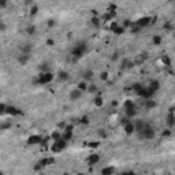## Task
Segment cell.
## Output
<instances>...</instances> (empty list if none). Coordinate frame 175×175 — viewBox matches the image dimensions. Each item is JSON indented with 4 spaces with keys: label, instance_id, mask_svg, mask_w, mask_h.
<instances>
[{
    "label": "cell",
    "instance_id": "17",
    "mask_svg": "<svg viewBox=\"0 0 175 175\" xmlns=\"http://www.w3.org/2000/svg\"><path fill=\"white\" fill-rule=\"evenodd\" d=\"M29 59H30V55H25V53H21V55L18 56V62L21 63L22 66H25L26 63L29 62Z\"/></svg>",
    "mask_w": 175,
    "mask_h": 175
},
{
    "label": "cell",
    "instance_id": "30",
    "mask_svg": "<svg viewBox=\"0 0 175 175\" xmlns=\"http://www.w3.org/2000/svg\"><path fill=\"white\" fill-rule=\"evenodd\" d=\"M133 107H135V105H134V103L131 101V100H126V101L123 103V108H124V109L133 108Z\"/></svg>",
    "mask_w": 175,
    "mask_h": 175
},
{
    "label": "cell",
    "instance_id": "40",
    "mask_svg": "<svg viewBox=\"0 0 175 175\" xmlns=\"http://www.w3.org/2000/svg\"><path fill=\"white\" fill-rule=\"evenodd\" d=\"M164 29L165 30H172V25L170 22H167V23H164Z\"/></svg>",
    "mask_w": 175,
    "mask_h": 175
},
{
    "label": "cell",
    "instance_id": "31",
    "mask_svg": "<svg viewBox=\"0 0 175 175\" xmlns=\"http://www.w3.org/2000/svg\"><path fill=\"white\" fill-rule=\"evenodd\" d=\"M124 30H126V29H123L122 26H118V27L113 30V33H115L116 36H120V34H123V33H124Z\"/></svg>",
    "mask_w": 175,
    "mask_h": 175
},
{
    "label": "cell",
    "instance_id": "36",
    "mask_svg": "<svg viewBox=\"0 0 175 175\" xmlns=\"http://www.w3.org/2000/svg\"><path fill=\"white\" fill-rule=\"evenodd\" d=\"M131 25H133V22H130L129 19H124L122 27H123V29H126V27H131Z\"/></svg>",
    "mask_w": 175,
    "mask_h": 175
},
{
    "label": "cell",
    "instance_id": "27",
    "mask_svg": "<svg viewBox=\"0 0 175 175\" xmlns=\"http://www.w3.org/2000/svg\"><path fill=\"white\" fill-rule=\"evenodd\" d=\"M156 107V101L153 98H148L146 100V108H154Z\"/></svg>",
    "mask_w": 175,
    "mask_h": 175
},
{
    "label": "cell",
    "instance_id": "48",
    "mask_svg": "<svg viewBox=\"0 0 175 175\" xmlns=\"http://www.w3.org/2000/svg\"><path fill=\"white\" fill-rule=\"evenodd\" d=\"M77 175H85V174H83V172H78Z\"/></svg>",
    "mask_w": 175,
    "mask_h": 175
},
{
    "label": "cell",
    "instance_id": "8",
    "mask_svg": "<svg viewBox=\"0 0 175 175\" xmlns=\"http://www.w3.org/2000/svg\"><path fill=\"white\" fill-rule=\"evenodd\" d=\"M41 142H42V138H41V135H38V134H33V135H30L27 138V144L29 145H37V144H41Z\"/></svg>",
    "mask_w": 175,
    "mask_h": 175
},
{
    "label": "cell",
    "instance_id": "24",
    "mask_svg": "<svg viewBox=\"0 0 175 175\" xmlns=\"http://www.w3.org/2000/svg\"><path fill=\"white\" fill-rule=\"evenodd\" d=\"M77 89H79V90L83 93L85 90H88V82H85V81L79 82V83H78V86H77Z\"/></svg>",
    "mask_w": 175,
    "mask_h": 175
},
{
    "label": "cell",
    "instance_id": "21",
    "mask_svg": "<svg viewBox=\"0 0 175 175\" xmlns=\"http://www.w3.org/2000/svg\"><path fill=\"white\" fill-rule=\"evenodd\" d=\"M161 63L164 64V67H170L171 66V59L168 55H163L161 56Z\"/></svg>",
    "mask_w": 175,
    "mask_h": 175
},
{
    "label": "cell",
    "instance_id": "28",
    "mask_svg": "<svg viewBox=\"0 0 175 175\" xmlns=\"http://www.w3.org/2000/svg\"><path fill=\"white\" fill-rule=\"evenodd\" d=\"M161 40H163V38H161L160 36H153V37H152V42H153V45H160V44H161Z\"/></svg>",
    "mask_w": 175,
    "mask_h": 175
},
{
    "label": "cell",
    "instance_id": "22",
    "mask_svg": "<svg viewBox=\"0 0 175 175\" xmlns=\"http://www.w3.org/2000/svg\"><path fill=\"white\" fill-rule=\"evenodd\" d=\"M21 53H25V55H30V52H31V45L30 44H26V45H23L21 48Z\"/></svg>",
    "mask_w": 175,
    "mask_h": 175
},
{
    "label": "cell",
    "instance_id": "43",
    "mask_svg": "<svg viewBox=\"0 0 175 175\" xmlns=\"http://www.w3.org/2000/svg\"><path fill=\"white\" fill-rule=\"evenodd\" d=\"M163 135H165V137H167V135H171V130L170 129L164 130V131H163Z\"/></svg>",
    "mask_w": 175,
    "mask_h": 175
},
{
    "label": "cell",
    "instance_id": "15",
    "mask_svg": "<svg viewBox=\"0 0 175 175\" xmlns=\"http://www.w3.org/2000/svg\"><path fill=\"white\" fill-rule=\"evenodd\" d=\"M90 23H92V26H94V27H100V26H101V18L98 15H93L92 18H90Z\"/></svg>",
    "mask_w": 175,
    "mask_h": 175
},
{
    "label": "cell",
    "instance_id": "2",
    "mask_svg": "<svg viewBox=\"0 0 175 175\" xmlns=\"http://www.w3.org/2000/svg\"><path fill=\"white\" fill-rule=\"evenodd\" d=\"M53 81V74L51 71H45V72H41L37 79L34 81V83H40V85H46V83H49Z\"/></svg>",
    "mask_w": 175,
    "mask_h": 175
},
{
    "label": "cell",
    "instance_id": "19",
    "mask_svg": "<svg viewBox=\"0 0 175 175\" xmlns=\"http://www.w3.org/2000/svg\"><path fill=\"white\" fill-rule=\"evenodd\" d=\"M113 172H115V168L111 165H107L101 170V175H113Z\"/></svg>",
    "mask_w": 175,
    "mask_h": 175
},
{
    "label": "cell",
    "instance_id": "38",
    "mask_svg": "<svg viewBox=\"0 0 175 175\" xmlns=\"http://www.w3.org/2000/svg\"><path fill=\"white\" fill-rule=\"evenodd\" d=\"M5 109H7V105L3 103H0V115H3V113H5Z\"/></svg>",
    "mask_w": 175,
    "mask_h": 175
},
{
    "label": "cell",
    "instance_id": "39",
    "mask_svg": "<svg viewBox=\"0 0 175 175\" xmlns=\"http://www.w3.org/2000/svg\"><path fill=\"white\" fill-rule=\"evenodd\" d=\"M37 11H38V7H37V5H31V8H30V14H31V15H36Z\"/></svg>",
    "mask_w": 175,
    "mask_h": 175
},
{
    "label": "cell",
    "instance_id": "46",
    "mask_svg": "<svg viewBox=\"0 0 175 175\" xmlns=\"http://www.w3.org/2000/svg\"><path fill=\"white\" fill-rule=\"evenodd\" d=\"M97 134H100L101 137H105V135H107V134L104 133V130H98V131H97Z\"/></svg>",
    "mask_w": 175,
    "mask_h": 175
},
{
    "label": "cell",
    "instance_id": "29",
    "mask_svg": "<svg viewBox=\"0 0 175 175\" xmlns=\"http://www.w3.org/2000/svg\"><path fill=\"white\" fill-rule=\"evenodd\" d=\"M51 138L53 139V141H57V139H60V138H62V134L59 133V131H52Z\"/></svg>",
    "mask_w": 175,
    "mask_h": 175
},
{
    "label": "cell",
    "instance_id": "26",
    "mask_svg": "<svg viewBox=\"0 0 175 175\" xmlns=\"http://www.w3.org/2000/svg\"><path fill=\"white\" fill-rule=\"evenodd\" d=\"M26 33H27V34H34V33H36V26L34 25H29L27 26V27H26Z\"/></svg>",
    "mask_w": 175,
    "mask_h": 175
},
{
    "label": "cell",
    "instance_id": "42",
    "mask_svg": "<svg viewBox=\"0 0 175 175\" xmlns=\"http://www.w3.org/2000/svg\"><path fill=\"white\" fill-rule=\"evenodd\" d=\"M122 175H135V172L134 171H124V172H122Z\"/></svg>",
    "mask_w": 175,
    "mask_h": 175
},
{
    "label": "cell",
    "instance_id": "35",
    "mask_svg": "<svg viewBox=\"0 0 175 175\" xmlns=\"http://www.w3.org/2000/svg\"><path fill=\"white\" fill-rule=\"evenodd\" d=\"M108 77H109V74L107 71H103L101 74H100V79H101V81H107Z\"/></svg>",
    "mask_w": 175,
    "mask_h": 175
},
{
    "label": "cell",
    "instance_id": "47",
    "mask_svg": "<svg viewBox=\"0 0 175 175\" xmlns=\"http://www.w3.org/2000/svg\"><path fill=\"white\" fill-rule=\"evenodd\" d=\"M4 5H7V3H5V1H0V7H4Z\"/></svg>",
    "mask_w": 175,
    "mask_h": 175
},
{
    "label": "cell",
    "instance_id": "25",
    "mask_svg": "<svg viewBox=\"0 0 175 175\" xmlns=\"http://www.w3.org/2000/svg\"><path fill=\"white\" fill-rule=\"evenodd\" d=\"M93 78V72L89 70V71H85V74H83V79H85V82L86 81H92Z\"/></svg>",
    "mask_w": 175,
    "mask_h": 175
},
{
    "label": "cell",
    "instance_id": "20",
    "mask_svg": "<svg viewBox=\"0 0 175 175\" xmlns=\"http://www.w3.org/2000/svg\"><path fill=\"white\" fill-rule=\"evenodd\" d=\"M167 124L170 126V127H172L175 124V115L174 112H168V115H167Z\"/></svg>",
    "mask_w": 175,
    "mask_h": 175
},
{
    "label": "cell",
    "instance_id": "37",
    "mask_svg": "<svg viewBox=\"0 0 175 175\" xmlns=\"http://www.w3.org/2000/svg\"><path fill=\"white\" fill-rule=\"evenodd\" d=\"M118 22H111V23H109V26H108V27H109V30H111V31H113V30H115V29H116V27H118Z\"/></svg>",
    "mask_w": 175,
    "mask_h": 175
},
{
    "label": "cell",
    "instance_id": "41",
    "mask_svg": "<svg viewBox=\"0 0 175 175\" xmlns=\"http://www.w3.org/2000/svg\"><path fill=\"white\" fill-rule=\"evenodd\" d=\"M81 123H82V124H89V118H86V116L81 118Z\"/></svg>",
    "mask_w": 175,
    "mask_h": 175
},
{
    "label": "cell",
    "instance_id": "7",
    "mask_svg": "<svg viewBox=\"0 0 175 175\" xmlns=\"http://www.w3.org/2000/svg\"><path fill=\"white\" fill-rule=\"evenodd\" d=\"M100 160H101V156H100L98 153H90L89 156H88L86 163L89 165H94V164H98Z\"/></svg>",
    "mask_w": 175,
    "mask_h": 175
},
{
    "label": "cell",
    "instance_id": "11",
    "mask_svg": "<svg viewBox=\"0 0 175 175\" xmlns=\"http://www.w3.org/2000/svg\"><path fill=\"white\" fill-rule=\"evenodd\" d=\"M5 113H8V115H11V116H18V115H21L22 113V111L21 109H18L16 107L10 105V107H7V109H5Z\"/></svg>",
    "mask_w": 175,
    "mask_h": 175
},
{
    "label": "cell",
    "instance_id": "10",
    "mask_svg": "<svg viewBox=\"0 0 175 175\" xmlns=\"http://www.w3.org/2000/svg\"><path fill=\"white\" fill-rule=\"evenodd\" d=\"M146 88H148V89H149L152 93H156L160 89V82L157 81V79H153V81H150V83Z\"/></svg>",
    "mask_w": 175,
    "mask_h": 175
},
{
    "label": "cell",
    "instance_id": "14",
    "mask_svg": "<svg viewBox=\"0 0 175 175\" xmlns=\"http://www.w3.org/2000/svg\"><path fill=\"white\" fill-rule=\"evenodd\" d=\"M123 129H124V133L127 134V135H131V134L135 133V129H134V123H133V122H130V123H127V124H124Z\"/></svg>",
    "mask_w": 175,
    "mask_h": 175
},
{
    "label": "cell",
    "instance_id": "3",
    "mask_svg": "<svg viewBox=\"0 0 175 175\" xmlns=\"http://www.w3.org/2000/svg\"><path fill=\"white\" fill-rule=\"evenodd\" d=\"M67 148V141H64L63 138L57 139V141H53V144L51 146V150L53 153H59V152H62L63 149H66Z\"/></svg>",
    "mask_w": 175,
    "mask_h": 175
},
{
    "label": "cell",
    "instance_id": "16",
    "mask_svg": "<svg viewBox=\"0 0 175 175\" xmlns=\"http://www.w3.org/2000/svg\"><path fill=\"white\" fill-rule=\"evenodd\" d=\"M124 112H126V118H129L130 120L137 115V109H135V107H133V108H127V109H124Z\"/></svg>",
    "mask_w": 175,
    "mask_h": 175
},
{
    "label": "cell",
    "instance_id": "45",
    "mask_svg": "<svg viewBox=\"0 0 175 175\" xmlns=\"http://www.w3.org/2000/svg\"><path fill=\"white\" fill-rule=\"evenodd\" d=\"M46 44H48L49 46L53 45V40H52V38H48V40H46Z\"/></svg>",
    "mask_w": 175,
    "mask_h": 175
},
{
    "label": "cell",
    "instance_id": "9",
    "mask_svg": "<svg viewBox=\"0 0 175 175\" xmlns=\"http://www.w3.org/2000/svg\"><path fill=\"white\" fill-rule=\"evenodd\" d=\"M83 93L79 90V89H72L71 92H70V100H72V101H77V100H79V98L82 97Z\"/></svg>",
    "mask_w": 175,
    "mask_h": 175
},
{
    "label": "cell",
    "instance_id": "51",
    "mask_svg": "<svg viewBox=\"0 0 175 175\" xmlns=\"http://www.w3.org/2000/svg\"><path fill=\"white\" fill-rule=\"evenodd\" d=\"M64 175H68V174H64Z\"/></svg>",
    "mask_w": 175,
    "mask_h": 175
},
{
    "label": "cell",
    "instance_id": "50",
    "mask_svg": "<svg viewBox=\"0 0 175 175\" xmlns=\"http://www.w3.org/2000/svg\"><path fill=\"white\" fill-rule=\"evenodd\" d=\"M0 22H1V16H0Z\"/></svg>",
    "mask_w": 175,
    "mask_h": 175
},
{
    "label": "cell",
    "instance_id": "49",
    "mask_svg": "<svg viewBox=\"0 0 175 175\" xmlns=\"http://www.w3.org/2000/svg\"><path fill=\"white\" fill-rule=\"evenodd\" d=\"M0 175H3V172H1V171H0Z\"/></svg>",
    "mask_w": 175,
    "mask_h": 175
},
{
    "label": "cell",
    "instance_id": "32",
    "mask_svg": "<svg viewBox=\"0 0 175 175\" xmlns=\"http://www.w3.org/2000/svg\"><path fill=\"white\" fill-rule=\"evenodd\" d=\"M88 92L89 93H96L97 92V86H96V85H88Z\"/></svg>",
    "mask_w": 175,
    "mask_h": 175
},
{
    "label": "cell",
    "instance_id": "33",
    "mask_svg": "<svg viewBox=\"0 0 175 175\" xmlns=\"http://www.w3.org/2000/svg\"><path fill=\"white\" fill-rule=\"evenodd\" d=\"M103 98L101 97H96L94 98V105H96V107H101V105H103Z\"/></svg>",
    "mask_w": 175,
    "mask_h": 175
},
{
    "label": "cell",
    "instance_id": "34",
    "mask_svg": "<svg viewBox=\"0 0 175 175\" xmlns=\"http://www.w3.org/2000/svg\"><path fill=\"white\" fill-rule=\"evenodd\" d=\"M86 145L89 148H97L98 145H100V142H98V141H90V142H88Z\"/></svg>",
    "mask_w": 175,
    "mask_h": 175
},
{
    "label": "cell",
    "instance_id": "12",
    "mask_svg": "<svg viewBox=\"0 0 175 175\" xmlns=\"http://www.w3.org/2000/svg\"><path fill=\"white\" fill-rule=\"evenodd\" d=\"M148 124L145 123L144 120H137L135 123H134V129H135V133H139V131H142V130L146 127Z\"/></svg>",
    "mask_w": 175,
    "mask_h": 175
},
{
    "label": "cell",
    "instance_id": "6",
    "mask_svg": "<svg viewBox=\"0 0 175 175\" xmlns=\"http://www.w3.org/2000/svg\"><path fill=\"white\" fill-rule=\"evenodd\" d=\"M150 22H152V18L150 16H142V18H139V19H137V21L134 22V25L138 26L139 29H142V27H146Z\"/></svg>",
    "mask_w": 175,
    "mask_h": 175
},
{
    "label": "cell",
    "instance_id": "13",
    "mask_svg": "<svg viewBox=\"0 0 175 175\" xmlns=\"http://www.w3.org/2000/svg\"><path fill=\"white\" fill-rule=\"evenodd\" d=\"M133 66H134V62H131V60H130V59H127V57H126V59H123V60H122V63H120V68H122V70L131 68Z\"/></svg>",
    "mask_w": 175,
    "mask_h": 175
},
{
    "label": "cell",
    "instance_id": "1",
    "mask_svg": "<svg viewBox=\"0 0 175 175\" xmlns=\"http://www.w3.org/2000/svg\"><path fill=\"white\" fill-rule=\"evenodd\" d=\"M88 51V44L85 41H81V42H78L77 45L72 48V51H71V55L75 59H79V57H82L85 53H86Z\"/></svg>",
    "mask_w": 175,
    "mask_h": 175
},
{
    "label": "cell",
    "instance_id": "18",
    "mask_svg": "<svg viewBox=\"0 0 175 175\" xmlns=\"http://www.w3.org/2000/svg\"><path fill=\"white\" fill-rule=\"evenodd\" d=\"M57 78H59V81H67L70 78V74L67 71H64V70H62V71L57 72Z\"/></svg>",
    "mask_w": 175,
    "mask_h": 175
},
{
    "label": "cell",
    "instance_id": "4",
    "mask_svg": "<svg viewBox=\"0 0 175 175\" xmlns=\"http://www.w3.org/2000/svg\"><path fill=\"white\" fill-rule=\"evenodd\" d=\"M138 135H139V138H142V139H153L154 135H156V133H154V130L148 124L142 131H139Z\"/></svg>",
    "mask_w": 175,
    "mask_h": 175
},
{
    "label": "cell",
    "instance_id": "44",
    "mask_svg": "<svg viewBox=\"0 0 175 175\" xmlns=\"http://www.w3.org/2000/svg\"><path fill=\"white\" fill-rule=\"evenodd\" d=\"M48 26H55V21H53V19H49V21H48Z\"/></svg>",
    "mask_w": 175,
    "mask_h": 175
},
{
    "label": "cell",
    "instance_id": "5",
    "mask_svg": "<svg viewBox=\"0 0 175 175\" xmlns=\"http://www.w3.org/2000/svg\"><path fill=\"white\" fill-rule=\"evenodd\" d=\"M72 129H74V126H72V124H67L66 127H64V130H63L62 138L64 139V141H67V142L72 138Z\"/></svg>",
    "mask_w": 175,
    "mask_h": 175
},
{
    "label": "cell",
    "instance_id": "23",
    "mask_svg": "<svg viewBox=\"0 0 175 175\" xmlns=\"http://www.w3.org/2000/svg\"><path fill=\"white\" fill-rule=\"evenodd\" d=\"M11 126H12V123H11V120H7V122H3V123L0 124V130H7V129H11Z\"/></svg>",
    "mask_w": 175,
    "mask_h": 175
}]
</instances>
